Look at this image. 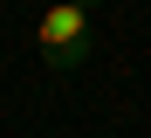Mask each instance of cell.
I'll use <instances>...</instances> for the list:
<instances>
[{
  "label": "cell",
  "instance_id": "cell-1",
  "mask_svg": "<svg viewBox=\"0 0 151 138\" xmlns=\"http://www.w3.org/2000/svg\"><path fill=\"white\" fill-rule=\"evenodd\" d=\"M89 48H96V21H89V7H76V0H62V7H48V14L35 21V55H41L55 76L83 69Z\"/></svg>",
  "mask_w": 151,
  "mask_h": 138
}]
</instances>
